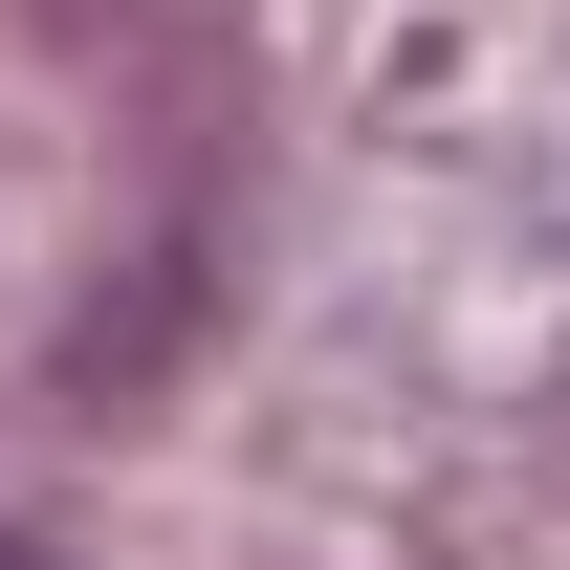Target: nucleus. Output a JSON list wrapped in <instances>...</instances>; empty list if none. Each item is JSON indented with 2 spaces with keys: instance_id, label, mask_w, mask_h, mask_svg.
<instances>
[{
  "instance_id": "obj_1",
  "label": "nucleus",
  "mask_w": 570,
  "mask_h": 570,
  "mask_svg": "<svg viewBox=\"0 0 570 570\" xmlns=\"http://www.w3.org/2000/svg\"><path fill=\"white\" fill-rule=\"evenodd\" d=\"M0 570H45V549H0Z\"/></svg>"
}]
</instances>
